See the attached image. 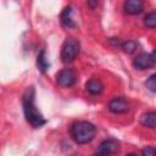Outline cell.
<instances>
[{
	"label": "cell",
	"instance_id": "cell-1",
	"mask_svg": "<svg viewBox=\"0 0 156 156\" xmlns=\"http://www.w3.org/2000/svg\"><path fill=\"white\" fill-rule=\"evenodd\" d=\"M22 104H23V112H24L26 121L33 128H40L46 123L45 118L41 116V113L38 111L35 106V91L33 87H29L26 89L23 94Z\"/></svg>",
	"mask_w": 156,
	"mask_h": 156
},
{
	"label": "cell",
	"instance_id": "cell-2",
	"mask_svg": "<svg viewBox=\"0 0 156 156\" xmlns=\"http://www.w3.org/2000/svg\"><path fill=\"white\" fill-rule=\"evenodd\" d=\"M69 134L73 141L78 145L90 143L96 134V128L93 123L88 121H77L71 124Z\"/></svg>",
	"mask_w": 156,
	"mask_h": 156
},
{
	"label": "cell",
	"instance_id": "cell-3",
	"mask_svg": "<svg viewBox=\"0 0 156 156\" xmlns=\"http://www.w3.org/2000/svg\"><path fill=\"white\" fill-rule=\"evenodd\" d=\"M79 41L76 38H67L61 49V60L65 63L72 62L79 54Z\"/></svg>",
	"mask_w": 156,
	"mask_h": 156
},
{
	"label": "cell",
	"instance_id": "cell-4",
	"mask_svg": "<svg viewBox=\"0 0 156 156\" xmlns=\"http://www.w3.org/2000/svg\"><path fill=\"white\" fill-rule=\"evenodd\" d=\"M77 82V74L71 68H63L56 73V83L62 88H71Z\"/></svg>",
	"mask_w": 156,
	"mask_h": 156
},
{
	"label": "cell",
	"instance_id": "cell-5",
	"mask_svg": "<svg viewBox=\"0 0 156 156\" xmlns=\"http://www.w3.org/2000/svg\"><path fill=\"white\" fill-rule=\"evenodd\" d=\"M107 107L112 113L119 115V113H124L129 110V104L123 96H116L108 102Z\"/></svg>",
	"mask_w": 156,
	"mask_h": 156
},
{
	"label": "cell",
	"instance_id": "cell-6",
	"mask_svg": "<svg viewBox=\"0 0 156 156\" xmlns=\"http://www.w3.org/2000/svg\"><path fill=\"white\" fill-rule=\"evenodd\" d=\"M154 63H155V61H154L151 54H146V52L139 54V55L133 60V66H134V68L140 69V71L151 68V67L154 66Z\"/></svg>",
	"mask_w": 156,
	"mask_h": 156
},
{
	"label": "cell",
	"instance_id": "cell-7",
	"mask_svg": "<svg viewBox=\"0 0 156 156\" xmlns=\"http://www.w3.org/2000/svg\"><path fill=\"white\" fill-rule=\"evenodd\" d=\"M118 149H119V143L116 139H106L101 141L95 154L96 155H111V154L117 152Z\"/></svg>",
	"mask_w": 156,
	"mask_h": 156
},
{
	"label": "cell",
	"instance_id": "cell-8",
	"mask_svg": "<svg viewBox=\"0 0 156 156\" xmlns=\"http://www.w3.org/2000/svg\"><path fill=\"white\" fill-rule=\"evenodd\" d=\"M123 10L128 15H139L144 10V1L143 0H126L123 5Z\"/></svg>",
	"mask_w": 156,
	"mask_h": 156
},
{
	"label": "cell",
	"instance_id": "cell-9",
	"mask_svg": "<svg viewBox=\"0 0 156 156\" xmlns=\"http://www.w3.org/2000/svg\"><path fill=\"white\" fill-rule=\"evenodd\" d=\"M85 89H87V91H88L90 95H99V94H101L102 90H104V84H102V82H101L100 79H98V78H91V79H89V80L87 82Z\"/></svg>",
	"mask_w": 156,
	"mask_h": 156
},
{
	"label": "cell",
	"instance_id": "cell-10",
	"mask_svg": "<svg viewBox=\"0 0 156 156\" xmlns=\"http://www.w3.org/2000/svg\"><path fill=\"white\" fill-rule=\"evenodd\" d=\"M140 124L146 128L156 129V111H149L143 113L140 117Z\"/></svg>",
	"mask_w": 156,
	"mask_h": 156
},
{
	"label": "cell",
	"instance_id": "cell-11",
	"mask_svg": "<svg viewBox=\"0 0 156 156\" xmlns=\"http://www.w3.org/2000/svg\"><path fill=\"white\" fill-rule=\"evenodd\" d=\"M61 23H62V26H65L67 28L76 27V23L72 20V7L71 6H67L62 11V13H61Z\"/></svg>",
	"mask_w": 156,
	"mask_h": 156
},
{
	"label": "cell",
	"instance_id": "cell-12",
	"mask_svg": "<svg viewBox=\"0 0 156 156\" xmlns=\"http://www.w3.org/2000/svg\"><path fill=\"white\" fill-rule=\"evenodd\" d=\"M37 66H38V69L41 72V73H45L49 68V62L46 60V56H45V50H41L39 54H38V57H37Z\"/></svg>",
	"mask_w": 156,
	"mask_h": 156
},
{
	"label": "cell",
	"instance_id": "cell-13",
	"mask_svg": "<svg viewBox=\"0 0 156 156\" xmlns=\"http://www.w3.org/2000/svg\"><path fill=\"white\" fill-rule=\"evenodd\" d=\"M138 46H139V44L135 40H127V41L122 43V45H121L122 50L126 54H133V52H135L136 49H138Z\"/></svg>",
	"mask_w": 156,
	"mask_h": 156
},
{
	"label": "cell",
	"instance_id": "cell-14",
	"mask_svg": "<svg viewBox=\"0 0 156 156\" xmlns=\"http://www.w3.org/2000/svg\"><path fill=\"white\" fill-rule=\"evenodd\" d=\"M144 24L147 28H156V12H149L144 17Z\"/></svg>",
	"mask_w": 156,
	"mask_h": 156
},
{
	"label": "cell",
	"instance_id": "cell-15",
	"mask_svg": "<svg viewBox=\"0 0 156 156\" xmlns=\"http://www.w3.org/2000/svg\"><path fill=\"white\" fill-rule=\"evenodd\" d=\"M145 87H146L150 91L156 93V73L151 74V76L147 78V80L145 82Z\"/></svg>",
	"mask_w": 156,
	"mask_h": 156
},
{
	"label": "cell",
	"instance_id": "cell-16",
	"mask_svg": "<svg viewBox=\"0 0 156 156\" xmlns=\"http://www.w3.org/2000/svg\"><path fill=\"white\" fill-rule=\"evenodd\" d=\"M141 154L144 156H156V147L154 146H146L141 150Z\"/></svg>",
	"mask_w": 156,
	"mask_h": 156
},
{
	"label": "cell",
	"instance_id": "cell-17",
	"mask_svg": "<svg viewBox=\"0 0 156 156\" xmlns=\"http://www.w3.org/2000/svg\"><path fill=\"white\" fill-rule=\"evenodd\" d=\"M87 5H88L91 10H94V9L98 6V0H87Z\"/></svg>",
	"mask_w": 156,
	"mask_h": 156
},
{
	"label": "cell",
	"instance_id": "cell-18",
	"mask_svg": "<svg viewBox=\"0 0 156 156\" xmlns=\"http://www.w3.org/2000/svg\"><path fill=\"white\" fill-rule=\"evenodd\" d=\"M151 56H152V58H154V61L156 62V49H155V50H154V51L151 52Z\"/></svg>",
	"mask_w": 156,
	"mask_h": 156
}]
</instances>
